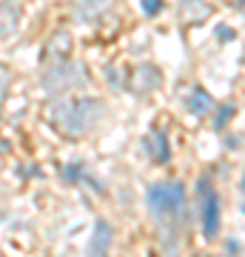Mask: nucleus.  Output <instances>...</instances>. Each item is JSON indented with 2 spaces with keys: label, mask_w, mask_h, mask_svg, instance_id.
<instances>
[{
  "label": "nucleus",
  "mask_w": 245,
  "mask_h": 257,
  "mask_svg": "<svg viewBox=\"0 0 245 257\" xmlns=\"http://www.w3.org/2000/svg\"><path fill=\"white\" fill-rule=\"evenodd\" d=\"M49 117L55 120L66 135H86L103 117V103L94 100V97H83V100H72V103H55L49 109Z\"/></svg>",
  "instance_id": "1"
},
{
  "label": "nucleus",
  "mask_w": 245,
  "mask_h": 257,
  "mask_svg": "<svg viewBox=\"0 0 245 257\" xmlns=\"http://www.w3.org/2000/svg\"><path fill=\"white\" fill-rule=\"evenodd\" d=\"M145 206L160 226H180L185 214V189L180 183H154L145 194Z\"/></svg>",
  "instance_id": "2"
},
{
  "label": "nucleus",
  "mask_w": 245,
  "mask_h": 257,
  "mask_svg": "<svg viewBox=\"0 0 245 257\" xmlns=\"http://www.w3.org/2000/svg\"><path fill=\"white\" fill-rule=\"evenodd\" d=\"M89 86V72L80 60H63V63H55L49 72L43 74V92L52 94V97H60V94H69L74 89H86Z\"/></svg>",
  "instance_id": "3"
},
{
  "label": "nucleus",
  "mask_w": 245,
  "mask_h": 257,
  "mask_svg": "<svg viewBox=\"0 0 245 257\" xmlns=\"http://www.w3.org/2000/svg\"><path fill=\"white\" fill-rule=\"evenodd\" d=\"M197 192H200V209H202V231H205V237H217V231H219V197H217V192L211 189L208 180H200V183H197Z\"/></svg>",
  "instance_id": "4"
},
{
  "label": "nucleus",
  "mask_w": 245,
  "mask_h": 257,
  "mask_svg": "<svg viewBox=\"0 0 245 257\" xmlns=\"http://www.w3.org/2000/svg\"><path fill=\"white\" fill-rule=\"evenodd\" d=\"M20 0H0V37H12L20 26Z\"/></svg>",
  "instance_id": "5"
},
{
  "label": "nucleus",
  "mask_w": 245,
  "mask_h": 257,
  "mask_svg": "<svg viewBox=\"0 0 245 257\" xmlns=\"http://www.w3.org/2000/svg\"><path fill=\"white\" fill-rule=\"evenodd\" d=\"M134 89L137 94H148V92H154V89H160V83H163V74H160V69L157 66H151V63H145V66H140L134 72Z\"/></svg>",
  "instance_id": "6"
},
{
  "label": "nucleus",
  "mask_w": 245,
  "mask_h": 257,
  "mask_svg": "<svg viewBox=\"0 0 245 257\" xmlns=\"http://www.w3.org/2000/svg\"><path fill=\"white\" fill-rule=\"evenodd\" d=\"M111 6H114V0H77V3H74V20L91 23V20L103 18Z\"/></svg>",
  "instance_id": "7"
},
{
  "label": "nucleus",
  "mask_w": 245,
  "mask_h": 257,
  "mask_svg": "<svg viewBox=\"0 0 245 257\" xmlns=\"http://www.w3.org/2000/svg\"><path fill=\"white\" fill-rule=\"evenodd\" d=\"M185 109H188L191 114H197V117H205V114L214 111V100H211L208 92H202V89H191V92L185 94Z\"/></svg>",
  "instance_id": "8"
},
{
  "label": "nucleus",
  "mask_w": 245,
  "mask_h": 257,
  "mask_svg": "<svg viewBox=\"0 0 245 257\" xmlns=\"http://www.w3.org/2000/svg\"><path fill=\"white\" fill-rule=\"evenodd\" d=\"M145 149H148L151 160L165 163V160H168V138H165V132H160V128L148 132V135H145Z\"/></svg>",
  "instance_id": "9"
},
{
  "label": "nucleus",
  "mask_w": 245,
  "mask_h": 257,
  "mask_svg": "<svg viewBox=\"0 0 245 257\" xmlns=\"http://www.w3.org/2000/svg\"><path fill=\"white\" fill-rule=\"evenodd\" d=\"M180 15L182 20H191V23H200L211 15V6L205 0H182L180 3Z\"/></svg>",
  "instance_id": "10"
},
{
  "label": "nucleus",
  "mask_w": 245,
  "mask_h": 257,
  "mask_svg": "<svg viewBox=\"0 0 245 257\" xmlns=\"http://www.w3.org/2000/svg\"><path fill=\"white\" fill-rule=\"evenodd\" d=\"M111 243V226L106 220H97V229H94V243L89 248V257H103L106 248Z\"/></svg>",
  "instance_id": "11"
},
{
  "label": "nucleus",
  "mask_w": 245,
  "mask_h": 257,
  "mask_svg": "<svg viewBox=\"0 0 245 257\" xmlns=\"http://www.w3.org/2000/svg\"><path fill=\"white\" fill-rule=\"evenodd\" d=\"M69 49H72V40H69V35H57L52 37V43H49V52H52V57H60V55H69Z\"/></svg>",
  "instance_id": "12"
},
{
  "label": "nucleus",
  "mask_w": 245,
  "mask_h": 257,
  "mask_svg": "<svg viewBox=\"0 0 245 257\" xmlns=\"http://www.w3.org/2000/svg\"><path fill=\"white\" fill-rule=\"evenodd\" d=\"M234 111H236L234 103H222V106H219V111H217V120H214V123H217V128H225V123L234 117Z\"/></svg>",
  "instance_id": "13"
},
{
  "label": "nucleus",
  "mask_w": 245,
  "mask_h": 257,
  "mask_svg": "<svg viewBox=\"0 0 245 257\" xmlns=\"http://www.w3.org/2000/svg\"><path fill=\"white\" fill-rule=\"evenodd\" d=\"M140 9H143L145 18H157L163 9V0H140Z\"/></svg>",
  "instance_id": "14"
},
{
  "label": "nucleus",
  "mask_w": 245,
  "mask_h": 257,
  "mask_svg": "<svg viewBox=\"0 0 245 257\" xmlns=\"http://www.w3.org/2000/svg\"><path fill=\"white\" fill-rule=\"evenodd\" d=\"M217 37L222 40V43H228V40H234V37H236V32L231 26H225V23H219V26H217Z\"/></svg>",
  "instance_id": "15"
},
{
  "label": "nucleus",
  "mask_w": 245,
  "mask_h": 257,
  "mask_svg": "<svg viewBox=\"0 0 245 257\" xmlns=\"http://www.w3.org/2000/svg\"><path fill=\"white\" fill-rule=\"evenodd\" d=\"M6 92H9V69L0 66V100L6 97Z\"/></svg>",
  "instance_id": "16"
},
{
  "label": "nucleus",
  "mask_w": 245,
  "mask_h": 257,
  "mask_svg": "<svg viewBox=\"0 0 245 257\" xmlns=\"http://www.w3.org/2000/svg\"><path fill=\"white\" fill-rule=\"evenodd\" d=\"M109 80H111V89H123L126 83H123V72L117 74V69H109Z\"/></svg>",
  "instance_id": "17"
},
{
  "label": "nucleus",
  "mask_w": 245,
  "mask_h": 257,
  "mask_svg": "<svg viewBox=\"0 0 245 257\" xmlns=\"http://www.w3.org/2000/svg\"><path fill=\"white\" fill-rule=\"evenodd\" d=\"M225 146H228V149H234V146H239V138H228V140H225Z\"/></svg>",
  "instance_id": "18"
},
{
  "label": "nucleus",
  "mask_w": 245,
  "mask_h": 257,
  "mask_svg": "<svg viewBox=\"0 0 245 257\" xmlns=\"http://www.w3.org/2000/svg\"><path fill=\"white\" fill-rule=\"evenodd\" d=\"M228 251H231V254H239V246H236V240H231V246H228Z\"/></svg>",
  "instance_id": "19"
}]
</instances>
